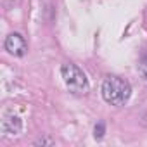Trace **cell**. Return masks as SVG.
<instances>
[{
  "label": "cell",
  "mask_w": 147,
  "mask_h": 147,
  "mask_svg": "<svg viewBox=\"0 0 147 147\" xmlns=\"http://www.w3.org/2000/svg\"><path fill=\"white\" fill-rule=\"evenodd\" d=\"M100 92H102V99L107 104L119 107V106H125L128 102V99L131 95V87H130V83L125 78L109 75L102 82Z\"/></svg>",
  "instance_id": "6da1fadb"
},
{
  "label": "cell",
  "mask_w": 147,
  "mask_h": 147,
  "mask_svg": "<svg viewBox=\"0 0 147 147\" xmlns=\"http://www.w3.org/2000/svg\"><path fill=\"white\" fill-rule=\"evenodd\" d=\"M61 75H62V80H64L66 87L69 88V92L76 94V95H85V94H88V90H90L88 80H87V76H85V73H83L76 64H73V62L62 64Z\"/></svg>",
  "instance_id": "7a4b0ae2"
},
{
  "label": "cell",
  "mask_w": 147,
  "mask_h": 147,
  "mask_svg": "<svg viewBox=\"0 0 147 147\" xmlns=\"http://www.w3.org/2000/svg\"><path fill=\"white\" fill-rule=\"evenodd\" d=\"M5 50L14 57H23L28 50V43L19 33H11L5 38Z\"/></svg>",
  "instance_id": "3957f363"
},
{
  "label": "cell",
  "mask_w": 147,
  "mask_h": 147,
  "mask_svg": "<svg viewBox=\"0 0 147 147\" xmlns=\"http://www.w3.org/2000/svg\"><path fill=\"white\" fill-rule=\"evenodd\" d=\"M23 130V121L19 116L16 114H5L4 119H2V133L5 137H14V135H19Z\"/></svg>",
  "instance_id": "277c9868"
},
{
  "label": "cell",
  "mask_w": 147,
  "mask_h": 147,
  "mask_svg": "<svg viewBox=\"0 0 147 147\" xmlns=\"http://www.w3.org/2000/svg\"><path fill=\"white\" fill-rule=\"evenodd\" d=\"M138 73H140V76L147 82V55H144L142 61L138 62Z\"/></svg>",
  "instance_id": "5b68a950"
},
{
  "label": "cell",
  "mask_w": 147,
  "mask_h": 147,
  "mask_svg": "<svg viewBox=\"0 0 147 147\" xmlns=\"http://www.w3.org/2000/svg\"><path fill=\"white\" fill-rule=\"evenodd\" d=\"M104 131H106V126H104L102 121H99V123L95 125V128H94V135H95V138H102V137H104Z\"/></svg>",
  "instance_id": "8992f818"
},
{
  "label": "cell",
  "mask_w": 147,
  "mask_h": 147,
  "mask_svg": "<svg viewBox=\"0 0 147 147\" xmlns=\"http://www.w3.org/2000/svg\"><path fill=\"white\" fill-rule=\"evenodd\" d=\"M45 144H49V145H50V144H52V140H47V138H40V140H36V142H35V145H45Z\"/></svg>",
  "instance_id": "52a82bcc"
}]
</instances>
